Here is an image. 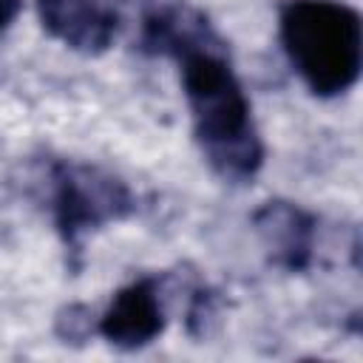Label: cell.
I'll return each instance as SVG.
<instances>
[{"label":"cell","instance_id":"cell-1","mask_svg":"<svg viewBox=\"0 0 363 363\" xmlns=\"http://www.w3.org/2000/svg\"><path fill=\"white\" fill-rule=\"evenodd\" d=\"M139 51L179 62L193 139L210 170L230 184L255 179L264 164V142L227 43L210 17L187 3L159 6L142 17Z\"/></svg>","mask_w":363,"mask_h":363},{"label":"cell","instance_id":"cell-2","mask_svg":"<svg viewBox=\"0 0 363 363\" xmlns=\"http://www.w3.org/2000/svg\"><path fill=\"white\" fill-rule=\"evenodd\" d=\"M278 37L315 96H340L360 79L363 20L354 6L340 0H284L278 6Z\"/></svg>","mask_w":363,"mask_h":363},{"label":"cell","instance_id":"cell-3","mask_svg":"<svg viewBox=\"0 0 363 363\" xmlns=\"http://www.w3.org/2000/svg\"><path fill=\"white\" fill-rule=\"evenodd\" d=\"M48 201L71 272L82 267V244L88 233L125 221L136 210L128 182L96 164L71 159L48 162Z\"/></svg>","mask_w":363,"mask_h":363},{"label":"cell","instance_id":"cell-4","mask_svg":"<svg viewBox=\"0 0 363 363\" xmlns=\"http://www.w3.org/2000/svg\"><path fill=\"white\" fill-rule=\"evenodd\" d=\"M164 275H142L125 284L108 303V309L96 320V335H102L111 346L133 352L153 343L167 323L164 301H162Z\"/></svg>","mask_w":363,"mask_h":363},{"label":"cell","instance_id":"cell-5","mask_svg":"<svg viewBox=\"0 0 363 363\" xmlns=\"http://www.w3.org/2000/svg\"><path fill=\"white\" fill-rule=\"evenodd\" d=\"M255 235L267 261L284 272H306L315 258L318 218L295 201L269 199L252 213Z\"/></svg>","mask_w":363,"mask_h":363},{"label":"cell","instance_id":"cell-6","mask_svg":"<svg viewBox=\"0 0 363 363\" xmlns=\"http://www.w3.org/2000/svg\"><path fill=\"white\" fill-rule=\"evenodd\" d=\"M43 28L79 54H102L119 34V14L108 0H37Z\"/></svg>","mask_w":363,"mask_h":363},{"label":"cell","instance_id":"cell-7","mask_svg":"<svg viewBox=\"0 0 363 363\" xmlns=\"http://www.w3.org/2000/svg\"><path fill=\"white\" fill-rule=\"evenodd\" d=\"M96 320L99 318L91 312V306L65 303L54 315V335L68 346H82L85 340H91V335H96Z\"/></svg>","mask_w":363,"mask_h":363},{"label":"cell","instance_id":"cell-8","mask_svg":"<svg viewBox=\"0 0 363 363\" xmlns=\"http://www.w3.org/2000/svg\"><path fill=\"white\" fill-rule=\"evenodd\" d=\"M216 306H218V298L216 292L207 286V284H196L190 289V303H187V332L193 337H204L210 320L216 318Z\"/></svg>","mask_w":363,"mask_h":363},{"label":"cell","instance_id":"cell-9","mask_svg":"<svg viewBox=\"0 0 363 363\" xmlns=\"http://www.w3.org/2000/svg\"><path fill=\"white\" fill-rule=\"evenodd\" d=\"M20 9H23V0H0V31H6L14 23Z\"/></svg>","mask_w":363,"mask_h":363}]
</instances>
